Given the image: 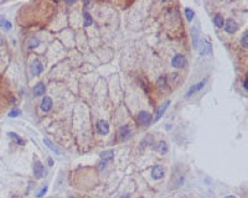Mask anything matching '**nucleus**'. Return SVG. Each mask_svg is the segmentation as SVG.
I'll list each match as a JSON object with an SVG mask.
<instances>
[{"instance_id":"obj_1","label":"nucleus","mask_w":248,"mask_h":198,"mask_svg":"<svg viewBox=\"0 0 248 198\" xmlns=\"http://www.w3.org/2000/svg\"><path fill=\"white\" fill-rule=\"evenodd\" d=\"M151 120H153L151 114L148 113V111H144V110H143V111H140V113L138 114V121H139L142 125H148V124H150Z\"/></svg>"},{"instance_id":"obj_2","label":"nucleus","mask_w":248,"mask_h":198,"mask_svg":"<svg viewBox=\"0 0 248 198\" xmlns=\"http://www.w3.org/2000/svg\"><path fill=\"white\" fill-rule=\"evenodd\" d=\"M164 175H165V170L163 166H155L151 171V176L154 180H160L164 177Z\"/></svg>"},{"instance_id":"obj_3","label":"nucleus","mask_w":248,"mask_h":198,"mask_svg":"<svg viewBox=\"0 0 248 198\" xmlns=\"http://www.w3.org/2000/svg\"><path fill=\"white\" fill-rule=\"evenodd\" d=\"M97 130L101 135H107L109 132V124L106 120H99L97 123Z\"/></svg>"},{"instance_id":"obj_4","label":"nucleus","mask_w":248,"mask_h":198,"mask_svg":"<svg viewBox=\"0 0 248 198\" xmlns=\"http://www.w3.org/2000/svg\"><path fill=\"white\" fill-rule=\"evenodd\" d=\"M206 83H207V79H204V81H201V82H199L197 84H195V86H192L191 88H190V91L186 93V96L187 97H190L191 94H194V93H196V92H199V91H201L205 86H206Z\"/></svg>"},{"instance_id":"obj_5","label":"nucleus","mask_w":248,"mask_h":198,"mask_svg":"<svg viewBox=\"0 0 248 198\" xmlns=\"http://www.w3.org/2000/svg\"><path fill=\"white\" fill-rule=\"evenodd\" d=\"M169 105H170V101L168 100V101H165V103L158 109V113H156V115H155V118H154V123H156V121H159V120L161 119V116L165 114V111H166V109L169 108Z\"/></svg>"},{"instance_id":"obj_6","label":"nucleus","mask_w":248,"mask_h":198,"mask_svg":"<svg viewBox=\"0 0 248 198\" xmlns=\"http://www.w3.org/2000/svg\"><path fill=\"white\" fill-rule=\"evenodd\" d=\"M225 29H226V31H227L228 33H233L238 30V25H237V22H236L235 20L230 19V20H227V21H226V24H225Z\"/></svg>"},{"instance_id":"obj_7","label":"nucleus","mask_w":248,"mask_h":198,"mask_svg":"<svg viewBox=\"0 0 248 198\" xmlns=\"http://www.w3.org/2000/svg\"><path fill=\"white\" fill-rule=\"evenodd\" d=\"M41 110L43 111V113H47V111H50L51 110V108H52V99L50 98V97H45V98L42 99V101H41Z\"/></svg>"},{"instance_id":"obj_8","label":"nucleus","mask_w":248,"mask_h":198,"mask_svg":"<svg viewBox=\"0 0 248 198\" xmlns=\"http://www.w3.org/2000/svg\"><path fill=\"white\" fill-rule=\"evenodd\" d=\"M42 71H43L42 63H41L38 60H35V61L33 62V65H31V73H33L34 76H38V74L42 73Z\"/></svg>"},{"instance_id":"obj_9","label":"nucleus","mask_w":248,"mask_h":198,"mask_svg":"<svg viewBox=\"0 0 248 198\" xmlns=\"http://www.w3.org/2000/svg\"><path fill=\"white\" fill-rule=\"evenodd\" d=\"M171 65H173V67H175V68H181V67H184V65H185V57H184L182 55H176V56H174V58H173V61H171Z\"/></svg>"},{"instance_id":"obj_10","label":"nucleus","mask_w":248,"mask_h":198,"mask_svg":"<svg viewBox=\"0 0 248 198\" xmlns=\"http://www.w3.org/2000/svg\"><path fill=\"white\" fill-rule=\"evenodd\" d=\"M34 175L36 178H41L43 175V165L40 161H35L34 164Z\"/></svg>"},{"instance_id":"obj_11","label":"nucleus","mask_w":248,"mask_h":198,"mask_svg":"<svg viewBox=\"0 0 248 198\" xmlns=\"http://www.w3.org/2000/svg\"><path fill=\"white\" fill-rule=\"evenodd\" d=\"M33 93H34V96L35 97H40V96H42L43 93H45V84L43 83H37L35 87H34V89H33Z\"/></svg>"},{"instance_id":"obj_12","label":"nucleus","mask_w":248,"mask_h":198,"mask_svg":"<svg viewBox=\"0 0 248 198\" xmlns=\"http://www.w3.org/2000/svg\"><path fill=\"white\" fill-rule=\"evenodd\" d=\"M129 135H130L129 125H124V126H122V128L119 129V131H118V136H119L120 139H128V137H129Z\"/></svg>"},{"instance_id":"obj_13","label":"nucleus","mask_w":248,"mask_h":198,"mask_svg":"<svg viewBox=\"0 0 248 198\" xmlns=\"http://www.w3.org/2000/svg\"><path fill=\"white\" fill-rule=\"evenodd\" d=\"M211 52V45L210 42H207L206 40H202V48L200 50V53L201 55H207Z\"/></svg>"},{"instance_id":"obj_14","label":"nucleus","mask_w":248,"mask_h":198,"mask_svg":"<svg viewBox=\"0 0 248 198\" xmlns=\"http://www.w3.org/2000/svg\"><path fill=\"white\" fill-rule=\"evenodd\" d=\"M43 144H45V145H46V146H47V147H48L51 151H53L55 154H57V155H61V151H60V150H58V149H57V147H56V146H55V145H53V144H52V142H51L48 139H43Z\"/></svg>"},{"instance_id":"obj_15","label":"nucleus","mask_w":248,"mask_h":198,"mask_svg":"<svg viewBox=\"0 0 248 198\" xmlns=\"http://www.w3.org/2000/svg\"><path fill=\"white\" fill-rule=\"evenodd\" d=\"M213 24L216 25V27H223V25H225V20H223V17L220 15V14H217V15H215V17H213Z\"/></svg>"},{"instance_id":"obj_16","label":"nucleus","mask_w":248,"mask_h":198,"mask_svg":"<svg viewBox=\"0 0 248 198\" xmlns=\"http://www.w3.org/2000/svg\"><path fill=\"white\" fill-rule=\"evenodd\" d=\"M114 157V151L113 150H107L101 154V159L103 161H108V160H112Z\"/></svg>"},{"instance_id":"obj_17","label":"nucleus","mask_w":248,"mask_h":198,"mask_svg":"<svg viewBox=\"0 0 248 198\" xmlns=\"http://www.w3.org/2000/svg\"><path fill=\"white\" fill-rule=\"evenodd\" d=\"M8 135H9L10 137H13V140H14V141H16V142H18V144H20V145H24V144H25V140H23L18 134H15V132H9Z\"/></svg>"},{"instance_id":"obj_18","label":"nucleus","mask_w":248,"mask_h":198,"mask_svg":"<svg viewBox=\"0 0 248 198\" xmlns=\"http://www.w3.org/2000/svg\"><path fill=\"white\" fill-rule=\"evenodd\" d=\"M83 17H84V26H86V27H87V26H91L92 22H93V21H92V16L86 11V12L83 14Z\"/></svg>"},{"instance_id":"obj_19","label":"nucleus","mask_w":248,"mask_h":198,"mask_svg":"<svg viewBox=\"0 0 248 198\" xmlns=\"http://www.w3.org/2000/svg\"><path fill=\"white\" fill-rule=\"evenodd\" d=\"M159 152L160 154H166L168 152V144L166 142H164V141L159 142Z\"/></svg>"},{"instance_id":"obj_20","label":"nucleus","mask_w":248,"mask_h":198,"mask_svg":"<svg viewBox=\"0 0 248 198\" xmlns=\"http://www.w3.org/2000/svg\"><path fill=\"white\" fill-rule=\"evenodd\" d=\"M40 45V41L37 38H30L29 40V48H35Z\"/></svg>"},{"instance_id":"obj_21","label":"nucleus","mask_w":248,"mask_h":198,"mask_svg":"<svg viewBox=\"0 0 248 198\" xmlns=\"http://www.w3.org/2000/svg\"><path fill=\"white\" fill-rule=\"evenodd\" d=\"M185 14H186V19H187L189 21H191V20L194 19V16H195L194 11H192L191 9H189V7H186V9H185Z\"/></svg>"},{"instance_id":"obj_22","label":"nucleus","mask_w":248,"mask_h":198,"mask_svg":"<svg viewBox=\"0 0 248 198\" xmlns=\"http://www.w3.org/2000/svg\"><path fill=\"white\" fill-rule=\"evenodd\" d=\"M247 41H248V31H245V33H243V36H242V46L245 47V48H247V46H248V43H247Z\"/></svg>"},{"instance_id":"obj_23","label":"nucleus","mask_w":248,"mask_h":198,"mask_svg":"<svg viewBox=\"0 0 248 198\" xmlns=\"http://www.w3.org/2000/svg\"><path fill=\"white\" fill-rule=\"evenodd\" d=\"M46 191H47V187H46V186H43V187L41 188V191H40V192L36 195V197H42V196L46 193Z\"/></svg>"},{"instance_id":"obj_24","label":"nucleus","mask_w":248,"mask_h":198,"mask_svg":"<svg viewBox=\"0 0 248 198\" xmlns=\"http://www.w3.org/2000/svg\"><path fill=\"white\" fill-rule=\"evenodd\" d=\"M20 115V111L19 110H11L10 113H9V116L10 118H14V116H19Z\"/></svg>"},{"instance_id":"obj_25","label":"nucleus","mask_w":248,"mask_h":198,"mask_svg":"<svg viewBox=\"0 0 248 198\" xmlns=\"http://www.w3.org/2000/svg\"><path fill=\"white\" fill-rule=\"evenodd\" d=\"M3 27H4V29H5V30H10V29H11V24H10V22H9V21H8V20H6V21H5V24H4V26H3Z\"/></svg>"},{"instance_id":"obj_26","label":"nucleus","mask_w":248,"mask_h":198,"mask_svg":"<svg viewBox=\"0 0 248 198\" xmlns=\"http://www.w3.org/2000/svg\"><path fill=\"white\" fill-rule=\"evenodd\" d=\"M158 83H159V86H160V87H163V84L165 86V77H160V78H159V81H158Z\"/></svg>"},{"instance_id":"obj_27","label":"nucleus","mask_w":248,"mask_h":198,"mask_svg":"<svg viewBox=\"0 0 248 198\" xmlns=\"http://www.w3.org/2000/svg\"><path fill=\"white\" fill-rule=\"evenodd\" d=\"M5 21H6V19H5L4 16H0V26H4Z\"/></svg>"},{"instance_id":"obj_28","label":"nucleus","mask_w":248,"mask_h":198,"mask_svg":"<svg viewBox=\"0 0 248 198\" xmlns=\"http://www.w3.org/2000/svg\"><path fill=\"white\" fill-rule=\"evenodd\" d=\"M247 87H248V81H247V78H246V79L243 81V88L247 91Z\"/></svg>"},{"instance_id":"obj_29","label":"nucleus","mask_w":248,"mask_h":198,"mask_svg":"<svg viewBox=\"0 0 248 198\" xmlns=\"http://www.w3.org/2000/svg\"><path fill=\"white\" fill-rule=\"evenodd\" d=\"M226 198H236V197H235V196H227Z\"/></svg>"},{"instance_id":"obj_30","label":"nucleus","mask_w":248,"mask_h":198,"mask_svg":"<svg viewBox=\"0 0 248 198\" xmlns=\"http://www.w3.org/2000/svg\"><path fill=\"white\" fill-rule=\"evenodd\" d=\"M11 198H18V196H13Z\"/></svg>"}]
</instances>
